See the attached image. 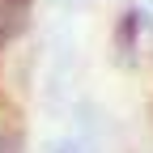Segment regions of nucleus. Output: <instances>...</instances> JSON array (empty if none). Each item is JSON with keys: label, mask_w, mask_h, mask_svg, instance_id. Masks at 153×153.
Wrapping results in <instances>:
<instances>
[{"label": "nucleus", "mask_w": 153, "mask_h": 153, "mask_svg": "<svg viewBox=\"0 0 153 153\" xmlns=\"http://www.w3.org/2000/svg\"><path fill=\"white\" fill-rule=\"evenodd\" d=\"M30 22V0H0V47L17 38Z\"/></svg>", "instance_id": "obj_1"}, {"label": "nucleus", "mask_w": 153, "mask_h": 153, "mask_svg": "<svg viewBox=\"0 0 153 153\" xmlns=\"http://www.w3.org/2000/svg\"><path fill=\"white\" fill-rule=\"evenodd\" d=\"M136 38H140V13L136 9H128L119 17V26H115V51H119V60H132V51H136Z\"/></svg>", "instance_id": "obj_2"}, {"label": "nucleus", "mask_w": 153, "mask_h": 153, "mask_svg": "<svg viewBox=\"0 0 153 153\" xmlns=\"http://www.w3.org/2000/svg\"><path fill=\"white\" fill-rule=\"evenodd\" d=\"M0 153H22V136L17 132H0Z\"/></svg>", "instance_id": "obj_3"}, {"label": "nucleus", "mask_w": 153, "mask_h": 153, "mask_svg": "<svg viewBox=\"0 0 153 153\" xmlns=\"http://www.w3.org/2000/svg\"><path fill=\"white\" fill-rule=\"evenodd\" d=\"M72 4H89V0H72Z\"/></svg>", "instance_id": "obj_4"}]
</instances>
